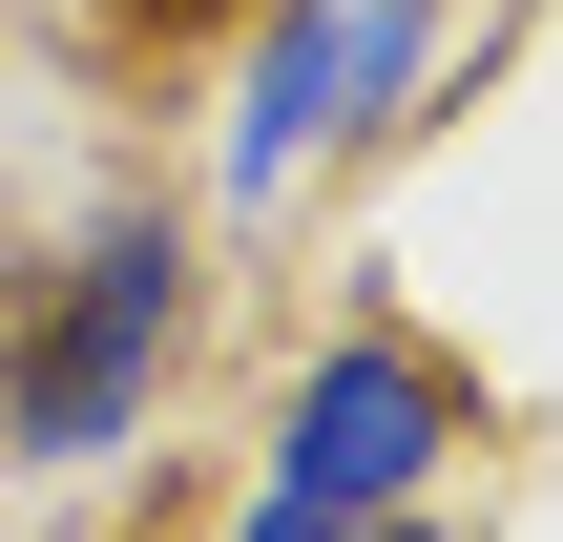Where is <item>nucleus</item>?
<instances>
[{"mask_svg": "<svg viewBox=\"0 0 563 542\" xmlns=\"http://www.w3.org/2000/svg\"><path fill=\"white\" fill-rule=\"evenodd\" d=\"M188 334H209V251H188V209H84L63 272H21V334H0V460H21V480L125 460L146 397L188 376Z\"/></svg>", "mask_w": 563, "mask_h": 542, "instance_id": "obj_1", "label": "nucleus"}, {"mask_svg": "<svg viewBox=\"0 0 563 542\" xmlns=\"http://www.w3.org/2000/svg\"><path fill=\"white\" fill-rule=\"evenodd\" d=\"M418 84H439V0H272V21L230 42L209 188H230V209H292V188H313V167H355Z\"/></svg>", "mask_w": 563, "mask_h": 542, "instance_id": "obj_2", "label": "nucleus"}, {"mask_svg": "<svg viewBox=\"0 0 563 542\" xmlns=\"http://www.w3.org/2000/svg\"><path fill=\"white\" fill-rule=\"evenodd\" d=\"M460 439H481V376H460L439 334L355 313V334H313V355H292V397H272V460H251V480L397 522V501H439V480H460Z\"/></svg>", "mask_w": 563, "mask_h": 542, "instance_id": "obj_3", "label": "nucleus"}, {"mask_svg": "<svg viewBox=\"0 0 563 542\" xmlns=\"http://www.w3.org/2000/svg\"><path fill=\"white\" fill-rule=\"evenodd\" d=\"M334 542H460V522H439V501H397V522H334Z\"/></svg>", "mask_w": 563, "mask_h": 542, "instance_id": "obj_4", "label": "nucleus"}, {"mask_svg": "<svg viewBox=\"0 0 563 542\" xmlns=\"http://www.w3.org/2000/svg\"><path fill=\"white\" fill-rule=\"evenodd\" d=\"M0 334H21V251H0Z\"/></svg>", "mask_w": 563, "mask_h": 542, "instance_id": "obj_5", "label": "nucleus"}]
</instances>
